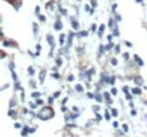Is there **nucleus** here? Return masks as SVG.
Segmentation results:
<instances>
[{
  "label": "nucleus",
  "instance_id": "nucleus-1",
  "mask_svg": "<svg viewBox=\"0 0 147 137\" xmlns=\"http://www.w3.org/2000/svg\"><path fill=\"white\" fill-rule=\"evenodd\" d=\"M53 116H54V113H53V110L49 109V107L43 109V110L37 114V117H39V119H42V120H49V119H51Z\"/></svg>",
  "mask_w": 147,
  "mask_h": 137
},
{
  "label": "nucleus",
  "instance_id": "nucleus-2",
  "mask_svg": "<svg viewBox=\"0 0 147 137\" xmlns=\"http://www.w3.org/2000/svg\"><path fill=\"white\" fill-rule=\"evenodd\" d=\"M63 27V24H61V22H56V24H54V29L56 30H60Z\"/></svg>",
  "mask_w": 147,
  "mask_h": 137
},
{
  "label": "nucleus",
  "instance_id": "nucleus-3",
  "mask_svg": "<svg viewBox=\"0 0 147 137\" xmlns=\"http://www.w3.org/2000/svg\"><path fill=\"white\" fill-rule=\"evenodd\" d=\"M103 32H104V24H101V26H100V29H98V36H101V34H103Z\"/></svg>",
  "mask_w": 147,
  "mask_h": 137
},
{
  "label": "nucleus",
  "instance_id": "nucleus-4",
  "mask_svg": "<svg viewBox=\"0 0 147 137\" xmlns=\"http://www.w3.org/2000/svg\"><path fill=\"white\" fill-rule=\"evenodd\" d=\"M71 24H73V27H74V29H79V23H77L76 20H71Z\"/></svg>",
  "mask_w": 147,
  "mask_h": 137
},
{
  "label": "nucleus",
  "instance_id": "nucleus-5",
  "mask_svg": "<svg viewBox=\"0 0 147 137\" xmlns=\"http://www.w3.org/2000/svg\"><path fill=\"white\" fill-rule=\"evenodd\" d=\"M134 59H136V61H137V63H139L140 66H143V61H142V59H139L137 56H134Z\"/></svg>",
  "mask_w": 147,
  "mask_h": 137
},
{
  "label": "nucleus",
  "instance_id": "nucleus-6",
  "mask_svg": "<svg viewBox=\"0 0 147 137\" xmlns=\"http://www.w3.org/2000/svg\"><path fill=\"white\" fill-rule=\"evenodd\" d=\"M140 89H139V87H134V89H133V93H134V94H140Z\"/></svg>",
  "mask_w": 147,
  "mask_h": 137
},
{
  "label": "nucleus",
  "instance_id": "nucleus-7",
  "mask_svg": "<svg viewBox=\"0 0 147 137\" xmlns=\"http://www.w3.org/2000/svg\"><path fill=\"white\" fill-rule=\"evenodd\" d=\"M76 90L77 91H83V87H82L80 84H77V86H76Z\"/></svg>",
  "mask_w": 147,
  "mask_h": 137
},
{
  "label": "nucleus",
  "instance_id": "nucleus-8",
  "mask_svg": "<svg viewBox=\"0 0 147 137\" xmlns=\"http://www.w3.org/2000/svg\"><path fill=\"white\" fill-rule=\"evenodd\" d=\"M111 114H113V116H117V114H119V111H117L116 109H113V110H111Z\"/></svg>",
  "mask_w": 147,
  "mask_h": 137
},
{
  "label": "nucleus",
  "instance_id": "nucleus-9",
  "mask_svg": "<svg viewBox=\"0 0 147 137\" xmlns=\"http://www.w3.org/2000/svg\"><path fill=\"white\" fill-rule=\"evenodd\" d=\"M80 36H82V37H86V36H87V32H82Z\"/></svg>",
  "mask_w": 147,
  "mask_h": 137
},
{
  "label": "nucleus",
  "instance_id": "nucleus-10",
  "mask_svg": "<svg viewBox=\"0 0 147 137\" xmlns=\"http://www.w3.org/2000/svg\"><path fill=\"white\" fill-rule=\"evenodd\" d=\"M32 96H33V97H39V96H40V93H37V91H34V93H33Z\"/></svg>",
  "mask_w": 147,
  "mask_h": 137
},
{
  "label": "nucleus",
  "instance_id": "nucleus-11",
  "mask_svg": "<svg viewBox=\"0 0 147 137\" xmlns=\"http://www.w3.org/2000/svg\"><path fill=\"white\" fill-rule=\"evenodd\" d=\"M136 83H137V84H142V79L137 77V79H136Z\"/></svg>",
  "mask_w": 147,
  "mask_h": 137
},
{
  "label": "nucleus",
  "instance_id": "nucleus-12",
  "mask_svg": "<svg viewBox=\"0 0 147 137\" xmlns=\"http://www.w3.org/2000/svg\"><path fill=\"white\" fill-rule=\"evenodd\" d=\"M23 136H27V127H26V129H23Z\"/></svg>",
  "mask_w": 147,
  "mask_h": 137
},
{
  "label": "nucleus",
  "instance_id": "nucleus-13",
  "mask_svg": "<svg viewBox=\"0 0 147 137\" xmlns=\"http://www.w3.org/2000/svg\"><path fill=\"white\" fill-rule=\"evenodd\" d=\"M111 64H113V66H114V64H117V60H116V59H113V60H111Z\"/></svg>",
  "mask_w": 147,
  "mask_h": 137
},
{
  "label": "nucleus",
  "instance_id": "nucleus-14",
  "mask_svg": "<svg viewBox=\"0 0 147 137\" xmlns=\"http://www.w3.org/2000/svg\"><path fill=\"white\" fill-rule=\"evenodd\" d=\"M0 37H1V32H0Z\"/></svg>",
  "mask_w": 147,
  "mask_h": 137
}]
</instances>
